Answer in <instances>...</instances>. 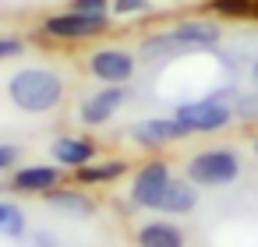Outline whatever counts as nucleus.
<instances>
[{
  "label": "nucleus",
  "mask_w": 258,
  "mask_h": 247,
  "mask_svg": "<svg viewBox=\"0 0 258 247\" xmlns=\"http://www.w3.org/2000/svg\"><path fill=\"white\" fill-rule=\"evenodd\" d=\"M223 39V25L216 18H180L170 29H159L138 43V60H166L177 53H198V50H216Z\"/></svg>",
  "instance_id": "f257e3e1"
},
{
  "label": "nucleus",
  "mask_w": 258,
  "mask_h": 247,
  "mask_svg": "<svg viewBox=\"0 0 258 247\" xmlns=\"http://www.w3.org/2000/svg\"><path fill=\"white\" fill-rule=\"evenodd\" d=\"M68 96V85H64V74L57 67H43V64H29V67H18L11 78H8V99L15 110L29 113V117H46L53 110H60Z\"/></svg>",
  "instance_id": "f03ea898"
},
{
  "label": "nucleus",
  "mask_w": 258,
  "mask_h": 247,
  "mask_svg": "<svg viewBox=\"0 0 258 247\" xmlns=\"http://www.w3.org/2000/svg\"><path fill=\"white\" fill-rule=\"evenodd\" d=\"M233 99L237 92L233 89H216L209 96H198V99H184L173 106V117L177 124L191 134H219L226 131L237 117H233Z\"/></svg>",
  "instance_id": "7ed1b4c3"
},
{
  "label": "nucleus",
  "mask_w": 258,
  "mask_h": 247,
  "mask_svg": "<svg viewBox=\"0 0 258 247\" xmlns=\"http://www.w3.org/2000/svg\"><path fill=\"white\" fill-rule=\"evenodd\" d=\"M184 177L202 187V191H219V187H230L237 177H240V152L233 145H209V148H198L187 155L184 162Z\"/></svg>",
  "instance_id": "20e7f679"
},
{
  "label": "nucleus",
  "mask_w": 258,
  "mask_h": 247,
  "mask_svg": "<svg viewBox=\"0 0 258 247\" xmlns=\"http://www.w3.org/2000/svg\"><path fill=\"white\" fill-rule=\"evenodd\" d=\"M113 15H85V11H57V15H46L39 22V39H50V43H92V39H103L110 29H113Z\"/></svg>",
  "instance_id": "39448f33"
},
{
  "label": "nucleus",
  "mask_w": 258,
  "mask_h": 247,
  "mask_svg": "<svg viewBox=\"0 0 258 247\" xmlns=\"http://www.w3.org/2000/svg\"><path fill=\"white\" fill-rule=\"evenodd\" d=\"M85 67H89V78H96L99 85H131L138 74V53L124 46H99L89 53Z\"/></svg>",
  "instance_id": "423d86ee"
},
{
  "label": "nucleus",
  "mask_w": 258,
  "mask_h": 247,
  "mask_svg": "<svg viewBox=\"0 0 258 247\" xmlns=\"http://www.w3.org/2000/svg\"><path fill=\"white\" fill-rule=\"evenodd\" d=\"M131 99V89L127 85H99L92 96H85L78 103V124L82 127H103L110 124Z\"/></svg>",
  "instance_id": "0eeeda50"
},
{
  "label": "nucleus",
  "mask_w": 258,
  "mask_h": 247,
  "mask_svg": "<svg viewBox=\"0 0 258 247\" xmlns=\"http://www.w3.org/2000/svg\"><path fill=\"white\" fill-rule=\"evenodd\" d=\"M173 177H177V173H173V166H170L166 159H149V162H142V166L131 173V187H127L131 205L152 212L156 198L166 191V184H170Z\"/></svg>",
  "instance_id": "6e6552de"
},
{
  "label": "nucleus",
  "mask_w": 258,
  "mask_h": 247,
  "mask_svg": "<svg viewBox=\"0 0 258 247\" xmlns=\"http://www.w3.org/2000/svg\"><path fill=\"white\" fill-rule=\"evenodd\" d=\"M60 184H68V177H64V170H60L57 162H25V166H15V170H11L8 191L43 198V194H50V191L60 187Z\"/></svg>",
  "instance_id": "1a4fd4ad"
},
{
  "label": "nucleus",
  "mask_w": 258,
  "mask_h": 247,
  "mask_svg": "<svg viewBox=\"0 0 258 247\" xmlns=\"http://www.w3.org/2000/svg\"><path fill=\"white\" fill-rule=\"evenodd\" d=\"M127 138H131L138 148L159 152V148H166V145L184 141V138H187V131H184V127L177 124V117L170 113V117H145V120L131 124V127H127Z\"/></svg>",
  "instance_id": "9d476101"
},
{
  "label": "nucleus",
  "mask_w": 258,
  "mask_h": 247,
  "mask_svg": "<svg viewBox=\"0 0 258 247\" xmlns=\"http://www.w3.org/2000/svg\"><path fill=\"white\" fill-rule=\"evenodd\" d=\"M43 205L46 208H53L57 215H64V219H82V222H89V219H96V212H99V201L89 194V187H78V184H60V187H53L50 194H43Z\"/></svg>",
  "instance_id": "9b49d317"
},
{
  "label": "nucleus",
  "mask_w": 258,
  "mask_h": 247,
  "mask_svg": "<svg viewBox=\"0 0 258 247\" xmlns=\"http://www.w3.org/2000/svg\"><path fill=\"white\" fill-rule=\"evenodd\" d=\"M50 159L60 170H71L75 173V170L89 166L92 159H99V145L89 134H60V138L50 141Z\"/></svg>",
  "instance_id": "f8f14e48"
},
{
  "label": "nucleus",
  "mask_w": 258,
  "mask_h": 247,
  "mask_svg": "<svg viewBox=\"0 0 258 247\" xmlns=\"http://www.w3.org/2000/svg\"><path fill=\"white\" fill-rule=\"evenodd\" d=\"M202 187H195L187 177H173L170 184H166V191L156 198V205H152V212L156 215H166V219H177V215H191L195 208H198V194Z\"/></svg>",
  "instance_id": "ddd939ff"
},
{
  "label": "nucleus",
  "mask_w": 258,
  "mask_h": 247,
  "mask_svg": "<svg viewBox=\"0 0 258 247\" xmlns=\"http://www.w3.org/2000/svg\"><path fill=\"white\" fill-rule=\"evenodd\" d=\"M135 247H187V236L177 219H149L135 229Z\"/></svg>",
  "instance_id": "4468645a"
},
{
  "label": "nucleus",
  "mask_w": 258,
  "mask_h": 247,
  "mask_svg": "<svg viewBox=\"0 0 258 247\" xmlns=\"http://www.w3.org/2000/svg\"><path fill=\"white\" fill-rule=\"evenodd\" d=\"M127 173H131V162L120 159V155H113V159H92L89 166L75 170V184L78 187H113Z\"/></svg>",
  "instance_id": "2eb2a0df"
},
{
  "label": "nucleus",
  "mask_w": 258,
  "mask_h": 247,
  "mask_svg": "<svg viewBox=\"0 0 258 247\" xmlns=\"http://www.w3.org/2000/svg\"><path fill=\"white\" fill-rule=\"evenodd\" d=\"M216 22H258V0H209Z\"/></svg>",
  "instance_id": "dca6fc26"
},
{
  "label": "nucleus",
  "mask_w": 258,
  "mask_h": 247,
  "mask_svg": "<svg viewBox=\"0 0 258 247\" xmlns=\"http://www.w3.org/2000/svg\"><path fill=\"white\" fill-rule=\"evenodd\" d=\"M0 233L4 236H25V212L22 205L0 198Z\"/></svg>",
  "instance_id": "f3484780"
},
{
  "label": "nucleus",
  "mask_w": 258,
  "mask_h": 247,
  "mask_svg": "<svg viewBox=\"0 0 258 247\" xmlns=\"http://www.w3.org/2000/svg\"><path fill=\"white\" fill-rule=\"evenodd\" d=\"M233 117H237L240 124H258V89L237 92V99H233Z\"/></svg>",
  "instance_id": "a211bd4d"
},
{
  "label": "nucleus",
  "mask_w": 258,
  "mask_h": 247,
  "mask_svg": "<svg viewBox=\"0 0 258 247\" xmlns=\"http://www.w3.org/2000/svg\"><path fill=\"white\" fill-rule=\"evenodd\" d=\"M149 11H152V0H110L113 18H142Z\"/></svg>",
  "instance_id": "6ab92c4d"
},
{
  "label": "nucleus",
  "mask_w": 258,
  "mask_h": 247,
  "mask_svg": "<svg viewBox=\"0 0 258 247\" xmlns=\"http://www.w3.org/2000/svg\"><path fill=\"white\" fill-rule=\"evenodd\" d=\"M25 53V39L22 36H0V64L4 60H15Z\"/></svg>",
  "instance_id": "aec40b11"
},
{
  "label": "nucleus",
  "mask_w": 258,
  "mask_h": 247,
  "mask_svg": "<svg viewBox=\"0 0 258 247\" xmlns=\"http://www.w3.org/2000/svg\"><path fill=\"white\" fill-rule=\"evenodd\" d=\"M22 159V148L11 145V141H0V173H11Z\"/></svg>",
  "instance_id": "412c9836"
},
{
  "label": "nucleus",
  "mask_w": 258,
  "mask_h": 247,
  "mask_svg": "<svg viewBox=\"0 0 258 247\" xmlns=\"http://www.w3.org/2000/svg\"><path fill=\"white\" fill-rule=\"evenodd\" d=\"M68 8L85 11V15H110V0H71Z\"/></svg>",
  "instance_id": "4be33fe9"
},
{
  "label": "nucleus",
  "mask_w": 258,
  "mask_h": 247,
  "mask_svg": "<svg viewBox=\"0 0 258 247\" xmlns=\"http://www.w3.org/2000/svg\"><path fill=\"white\" fill-rule=\"evenodd\" d=\"M247 78H251V89H258V57L251 60V67H247Z\"/></svg>",
  "instance_id": "5701e85b"
},
{
  "label": "nucleus",
  "mask_w": 258,
  "mask_h": 247,
  "mask_svg": "<svg viewBox=\"0 0 258 247\" xmlns=\"http://www.w3.org/2000/svg\"><path fill=\"white\" fill-rule=\"evenodd\" d=\"M251 148H254V159H258V134H254V141H251Z\"/></svg>",
  "instance_id": "b1692460"
}]
</instances>
